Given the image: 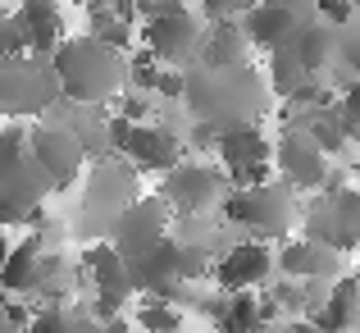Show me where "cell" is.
<instances>
[{
	"label": "cell",
	"mask_w": 360,
	"mask_h": 333,
	"mask_svg": "<svg viewBox=\"0 0 360 333\" xmlns=\"http://www.w3.org/2000/svg\"><path fill=\"white\" fill-rule=\"evenodd\" d=\"M219 329L224 333H264L269 325H264V315H260V297H251V288L233 292V301H224Z\"/></svg>",
	"instance_id": "484cf974"
},
{
	"label": "cell",
	"mask_w": 360,
	"mask_h": 333,
	"mask_svg": "<svg viewBox=\"0 0 360 333\" xmlns=\"http://www.w3.org/2000/svg\"><path fill=\"white\" fill-rule=\"evenodd\" d=\"M251 5H255V0H201L205 18H242Z\"/></svg>",
	"instance_id": "8d00e7d4"
},
{
	"label": "cell",
	"mask_w": 360,
	"mask_h": 333,
	"mask_svg": "<svg viewBox=\"0 0 360 333\" xmlns=\"http://www.w3.org/2000/svg\"><path fill=\"white\" fill-rule=\"evenodd\" d=\"M310 18H315V0H255L242 14V27L251 37V46L269 51L278 42H292Z\"/></svg>",
	"instance_id": "5bb4252c"
},
{
	"label": "cell",
	"mask_w": 360,
	"mask_h": 333,
	"mask_svg": "<svg viewBox=\"0 0 360 333\" xmlns=\"http://www.w3.org/2000/svg\"><path fill=\"white\" fill-rule=\"evenodd\" d=\"M356 283H360V265H356Z\"/></svg>",
	"instance_id": "f6af8a7d"
},
{
	"label": "cell",
	"mask_w": 360,
	"mask_h": 333,
	"mask_svg": "<svg viewBox=\"0 0 360 333\" xmlns=\"http://www.w3.org/2000/svg\"><path fill=\"white\" fill-rule=\"evenodd\" d=\"M333 60L342 69L360 73V18H347V23L333 27Z\"/></svg>",
	"instance_id": "f546056e"
},
{
	"label": "cell",
	"mask_w": 360,
	"mask_h": 333,
	"mask_svg": "<svg viewBox=\"0 0 360 333\" xmlns=\"http://www.w3.org/2000/svg\"><path fill=\"white\" fill-rule=\"evenodd\" d=\"M292 51H297V60L306 64V73L328 69V64H333V23H324V18L315 14L297 37H292Z\"/></svg>",
	"instance_id": "603a6c76"
},
{
	"label": "cell",
	"mask_w": 360,
	"mask_h": 333,
	"mask_svg": "<svg viewBox=\"0 0 360 333\" xmlns=\"http://www.w3.org/2000/svg\"><path fill=\"white\" fill-rule=\"evenodd\" d=\"M73 5H91V0H73Z\"/></svg>",
	"instance_id": "b9f144b4"
},
{
	"label": "cell",
	"mask_w": 360,
	"mask_h": 333,
	"mask_svg": "<svg viewBox=\"0 0 360 333\" xmlns=\"http://www.w3.org/2000/svg\"><path fill=\"white\" fill-rule=\"evenodd\" d=\"M0 333H18V325H14V315H9L5 301H0Z\"/></svg>",
	"instance_id": "ab89813d"
},
{
	"label": "cell",
	"mask_w": 360,
	"mask_h": 333,
	"mask_svg": "<svg viewBox=\"0 0 360 333\" xmlns=\"http://www.w3.org/2000/svg\"><path fill=\"white\" fill-rule=\"evenodd\" d=\"M229 192V178L210 165H187L178 160L174 169L160 174V201L169 206L174 215H205L210 206H219V196Z\"/></svg>",
	"instance_id": "30bf717a"
},
{
	"label": "cell",
	"mask_w": 360,
	"mask_h": 333,
	"mask_svg": "<svg viewBox=\"0 0 360 333\" xmlns=\"http://www.w3.org/2000/svg\"><path fill=\"white\" fill-rule=\"evenodd\" d=\"M315 14L338 27V23H347V18H356V5L352 0H315Z\"/></svg>",
	"instance_id": "d590c367"
},
{
	"label": "cell",
	"mask_w": 360,
	"mask_h": 333,
	"mask_svg": "<svg viewBox=\"0 0 360 333\" xmlns=\"http://www.w3.org/2000/svg\"><path fill=\"white\" fill-rule=\"evenodd\" d=\"M37 274H41V237H27V242L9 246L5 265H0V288L9 297H27L37 292Z\"/></svg>",
	"instance_id": "44dd1931"
},
{
	"label": "cell",
	"mask_w": 360,
	"mask_h": 333,
	"mask_svg": "<svg viewBox=\"0 0 360 333\" xmlns=\"http://www.w3.org/2000/svg\"><path fill=\"white\" fill-rule=\"evenodd\" d=\"M356 320H360V283L356 279H333L328 297L319 301V310H315V325L324 333H347V329H356Z\"/></svg>",
	"instance_id": "7402d4cb"
},
{
	"label": "cell",
	"mask_w": 360,
	"mask_h": 333,
	"mask_svg": "<svg viewBox=\"0 0 360 333\" xmlns=\"http://www.w3.org/2000/svg\"><path fill=\"white\" fill-rule=\"evenodd\" d=\"M165 5H183V0H165Z\"/></svg>",
	"instance_id": "7bdbcfd3"
},
{
	"label": "cell",
	"mask_w": 360,
	"mask_h": 333,
	"mask_svg": "<svg viewBox=\"0 0 360 333\" xmlns=\"http://www.w3.org/2000/svg\"><path fill=\"white\" fill-rule=\"evenodd\" d=\"M137 325L146 329V333H178L183 329V315L174 310V301H160V297H150L146 306H137Z\"/></svg>",
	"instance_id": "4dcf8cb0"
},
{
	"label": "cell",
	"mask_w": 360,
	"mask_h": 333,
	"mask_svg": "<svg viewBox=\"0 0 360 333\" xmlns=\"http://www.w3.org/2000/svg\"><path fill=\"white\" fill-rule=\"evenodd\" d=\"M178 101L187 106V114L196 123H205L214 132H229V128L264 119L274 92L251 60L246 64H196L192 60L183 69V96Z\"/></svg>",
	"instance_id": "6da1fadb"
},
{
	"label": "cell",
	"mask_w": 360,
	"mask_h": 333,
	"mask_svg": "<svg viewBox=\"0 0 360 333\" xmlns=\"http://www.w3.org/2000/svg\"><path fill=\"white\" fill-rule=\"evenodd\" d=\"M51 73L60 82L64 101H82V106H110L123 87H128V60L115 46L96 42L91 32L82 37H60L55 51L46 55Z\"/></svg>",
	"instance_id": "7a4b0ae2"
},
{
	"label": "cell",
	"mask_w": 360,
	"mask_h": 333,
	"mask_svg": "<svg viewBox=\"0 0 360 333\" xmlns=\"http://www.w3.org/2000/svg\"><path fill=\"white\" fill-rule=\"evenodd\" d=\"M91 23H87V32L96 37V42H105V46H115V51H128L132 46V23H123L119 14H110L101 0H91Z\"/></svg>",
	"instance_id": "f1b7e54d"
},
{
	"label": "cell",
	"mask_w": 360,
	"mask_h": 333,
	"mask_svg": "<svg viewBox=\"0 0 360 333\" xmlns=\"http://www.w3.org/2000/svg\"><path fill=\"white\" fill-rule=\"evenodd\" d=\"M269 160H278L283 178H288L292 187H319L324 174H328V156L315 146V137H310L306 128H288L283 132Z\"/></svg>",
	"instance_id": "9a60e30c"
},
{
	"label": "cell",
	"mask_w": 360,
	"mask_h": 333,
	"mask_svg": "<svg viewBox=\"0 0 360 333\" xmlns=\"http://www.w3.org/2000/svg\"><path fill=\"white\" fill-rule=\"evenodd\" d=\"M338 119H342L347 137H360V82H352V87L342 92V101H338Z\"/></svg>",
	"instance_id": "d6a6232c"
},
{
	"label": "cell",
	"mask_w": 360,
	"mask_h": 333,
	"mask_svg": "<svg viewBox=\"0 0 360 333\" xmlns=\"http://www.w3.org/2000/svg\"><path fill=\"white\" fill-rule=\"evenodd\" d=\"M310 73H306V64L297 60V51H292V42H278V46H269V92H278V96H292V92L306 82Z\"/></svg>",
	"instance_id": "d4e9b609"
},
{
	"label": "cell",
	"mask_w": 360,
	"mask_h": 333,
	"mask_svg": "<svg viewBox=\"0 0 360 333\" xmlns=\"http://www.w3.org/2000/svg\"><path fill=\"white\" fill-rule=\"evenodd\" d=\"M352 5H356V14H360V0H352Z\"/></svg>",
	"instance_id": "ee69618b"
},
{
	"label": "cell",
	"mask_w": 360,
	"mask_h": 333,
	"mask_svg": "<svg viewBox=\"0 0 360 333\" xmlns=\"http://www.w3.org/2000/svg\"><path fill=\"white\" fill-rule=\"evenodd\" d=\"M155 73H160V64H155V55H150V51L132 55V60H128V87L150 92V87H155Z\"/></svg>",
	"instance_id": "1f68e13d"
},
{
	"label": "cell",
	"mask_w": 360,
	"mask_h": 333,
	"mask_svg": "<svg viewBox=\"0 0 360 333\" xmlns=\"http://www.w3.org/2000/svg\"><path fill=\"white\" fill-rule=\"evenodd\" d=\"M210 270V251L205 246H192L183 237H160L146 256L128 260V288L132 292H146V297H160V301H174L183 292V283L201 279Z\"/></svg>",
	"instance_id": "277c9868"
},
{
	"label": "cell",
	"mask_w": 360,
	"mask_h": 333,
	"mask_svg": "<svg viewBox=\"0 0 360 333\" xmlns=\"http://www.w3.org/2000/svg\"><path fill=\"white\" fill-rule=\"evenodd\" d=\"M306 237L333 246V251H352L360 246V192L356 187H338V192H319L306 211Z\"/></svg>",
	"instance_id": "8fae6325"
},
{
	"label": "cell",
	"mask_w": 360,
	"mask_h": 333,
	"mask_svg": "<svg viewBox=\"0 0 360 333\" xmlns=\"http://www.w3.org/2000/svg\"><path fill=\"white\" fill-rule=\"evenodd\" d=\"M27 151H32L37 169L46 174L51 192H55V187H73V183H78V174H82V165H87L82 142L73 137L64 123H51V119H41V123L27 128Z\"/></svg>",
	"instance_id": "ba28073f"
},
{
	"label": "cell",
	"mask_w": 360,
	"mask_h": 333,
	"mask_svg": "<svg viewBox=\"0 0 360 333\" xmlns=\"http://www.w3.org/2000/svg\"><path fill=\"white\" fill-rule=\"evenodd\" d=\"M132 196H137V178H132V169L101 160V165L91 169L87 192H82V211H78L82 233H110L115 215L132 201Z\"/></svg>",
	"instance_id": "9c48e42d"
},
{
	"label": "cell",
	"mask_w": 360,
	"mask_h": 333,
	"mask_svg": "<svg viewBox=\"0 0 360 333\" xmlns=\"http://www.w3.org/2000/svg\"><path fill=\"white\" fill-rule=\"evenodd\" d=\"M141 37H146V51L155 55V64L165 69H187L196 60V46H201V18L187 5H169L160 14L141 18Z\"/></svg>",
	"instance_id": "52a82bcc"
},
{
	"label": "cell",
	"mask_w": 360,
	"mask_h": 333,
	"mask_svg": "<svg viewBox=\"0 0 360 333\" xmlns=\"http://www.w3.org/2000/svg\"><path fill=\"white\" fill-rule=\"evenodd\" d=\"M338 256L342 251L315 242V237H301V242H283L278 265L292 279H338Z\"/></svg>",
	"instance_id": "ffe728a7"
},
{
	"label": "cell",
	"mask_w": 360,
	"mask_h": 333,
	"mask_svg": "<svg viewBox=\"0 0 360 333\" xmlns=\"http://www.w3.org/2000/svg\"><path fill=\"white\" fill-rule=\"evenodd\" d=\"M128 297H132V292H110V288H96V301H91V315H96V325H105V320L123 315Z\"/></svg>",
	"instance_id": "836d02e7"
},
{
	"label": "cell",
	"mask_w": 360,
	"mask_h": 333,
	"mask_svg": "<svg viewBox=\"0 0 360 333\" xmlns=\"http://www.w3.org/2000/svg\"><path fill=\"white\" fill-rule=\"evenodd\" d=\"M27 333H101V325H91L87 315H78V310H69V306H46V310L32 315Z\"/></svg>",
	"instance_id": "83f0119b"
},
{
	"label": "cell",
	"mask_w": 360,
	"mask_h": 333,
	"mask_svg": "<svg viewBox=\"0 0 360 333\" xmlns=\"http://www.w3.org/2000/svg\"><path fill=\"white\" fill-rule=\"evenodd\" d=\"M27 42H23V27L14 23V14H0V60H9V55H23Z\"/></svg>",
	"instance_id": "e575fe53"
},
{
	"label": "cell",
	"mask_w": 360,
	"mask_h": 333,
	"mask_svg": "<svg viewBox=\"0 0 360 333\" xmlns=\"http://www.w3.org/2000/svg\"><path fill=\"white\" fill-rule=\"evenodd\" d=\"M123 156L132 160V169L165 174L183 160V142H178V132L160 128V123H132L128 137H123Z\"/></svg>",
	"instance_id": "2e32d148"
},
{
	"label": "cell",
	"mask_w": 360,
	"mask_h": 333,
	"mask_svg": "<svg viewBox=\"0 0 360 333\" xmlns=\"http://www.w3.org/2000/svg\"><path fill=\"white\" fill-rule=\"evenodd\" d=\"M150 92H160L165 101H178V96H183V69H165V64H160L155 87H150Z\"/></svg>",
	"instance_id": "74e56055"
},
{
	"label": "cell",
	"mask_w": 360,
	"mask_h": 333,
	"mask_svg": "<svg viewBox=\"0 0 360 333\" xmlns=\"http://www.w3.org/2000/svg\"><path fill=\"white\" fill-rule=\"evenodd\" d=\"M165 233H169V206L160 196H132L115 215V224H110V246H115L123 260H137Z\"/></svg>",
	"instance_id": "7c38bea8"
},
{
	"label": "cell",
	"mask_w": 360,
	"mask_h": 333,
	"mask_svg": "<svg viewBox=\"0 0 360 333\" xmlns=\"http://www.w3.org/2000/svg\"><path fill=\"white\" fill-rule=\"evenodd\" d=\"M269 274H274V251L264 242H238V246H229V251L219 256V265H214V279H219V288H229V292L255 288V283H264Z\"/></svg>",
	"instance_id": "e0dca14e"
},
{
	"label": "cell",
	"mask_w": 360,
	"mask_h": 333,
	"mask_svg": "<svg viewBox=\"0 0 360 333\" xmlns=\"http://www.w3.org/2000/svg\"><path fill=\"white\" fill-rule=\"evenodd\" d=\"M246 60H251V37H246L242 18H210V27H201L196 64H246Z\"/></svg>",
	"instance_id": "d6986e66"
},
{
	"label": "cell",
	"mask_w": 360,
	"mask_h": 333,
	"mask_svg": "<svg viewBox=\"0 0 360 333\" xmlns=\"http://www.w3.org/2000/svg\"><path fill=\"white\" fill-rule=\"evenodd\" d=\"M82 265H87V274H91V283H96V288L132 292V288H128V260H123V256H119L110 242H91L87 256H82Z\"/></svg>",
	"instance_id": "cb8c5ba5"
},
{
	"label": "cell",
	"mask_w": 360,
	"mask_h": 333,
	"mask_svg": "<svg viewBox=\"0 0 360 333\" xmlns=\"http://www.w3.org/2000/svg\"><path fill=\"white\" fill-rule=\"evenodd\" d=\"M60 101V82L46 55H9L0 60V114L9 119H37Z\"/></svg>",
	"instance_id": "8992f818"
},
{
	"label": "cell",
	"mask_w": 360,
	"mask_h": 333,
	"mask_svg": "<svg viewBox=\"0 0 360 333\" xmlns=\"http://www.w3.org/2000/svg\"><path fill=\"white\" fill-rule=\"evenodd\" d=\"M14 23L23 27L27 55H51L55 42L64 37V9L60 0H18Z\"/></svg>",
	"instance_id": "ac0fdd59"
},
{
	"label": "cell",
	"mask_w": 360,
	"mask_h": 333,
	"mask_svg": "<svg viewBox=\"0 0 360 333\" xmlns=\"http://www.w3.org/2000/svg\"><path fill=\"white\" fill-rule=\"evenodd\" d=\"M214 151H219V165H224V178L233 187H251V183H264L269 178V156L274 146L264 142V132L255 123H242V128H229L214 137Z\"/></svg>",
	"instance_id": "4fadbf2b"
},
{
	"label": "cell",
	"mask_w": 360,
	"mask_h": 333,
	"mask_svg": "<svg viewBox=\"0 0 360 333\" xmlns=\"http://www.w3.org/2000/svg\"><path fill=\"white\" fill-rule=\"evenodd\" d=\"M224 220L233 228H246L255 242H283V233L292 228V192L283 183H251V187H233L219 196Z\"/></svg>",
	"instance_id": "5b68a950"
},
{
	"label": "cell",
	"mask_w": 360,
	"mask_h": 333,
	"mask_svg": "<svg viewBox=\"0 0 360 333\" xmlns=\"http://www.w3.org/2000/svg\"><path fill=\"white\" fill-rule=\"evenodd\" d=\"M5 256H9V242H5V233H0V265H5Z\"/></svg>",
	"instance_id": "60d3db41"
},
{
	"label": "cell",
	"mask_w": 360,
	"mask_h": 333,
	"mask_svg": "<svg viewBox=\"0 0 360 333\" xmlns=\"http://www.w3.org/2000/svg\"><path fill=\"white\" fill-rule=\"evenodd\" d=\"M46 192H51V183L27 151V128L23 123L0 128V228L27 224L37 206L46 201Z\"/></svg>",
	"instance_id": "3957f363"
},
{
	"label": "cell",
	"mask_w": 360,
	"mask_h": 333,
	"mask_svg": "<svg viewBox=\"0 0 360 333\" xmlns=\"http://www.w3.org/2000/svg\"><path fill=\"white\" fill-rule=\"evenodd\" d=\"M297 128H306L310 137H315V146L324 151V156H338V151L352 142V137H347V128H342V119H338V110H324V106H315V110L306 114V119L297 123Z\"/></svg>",
	"instance_id": "4316f807"
},
{
	"label": "cell",
	"mask_w": 360,
	"mask_h": 333,
	"mask_svg": "<svg viewBox=\"0 0 360 333\" xmlns=\"http://www.w3.org/2000/svg\"><path fill=\"white\" fill-rule=\"evenodd\" d=\"M283 333H324V329H319L315 320H297V325H288Z\"/></svg>",
	"instance_id": "f35d334b"
}]
</instances>
